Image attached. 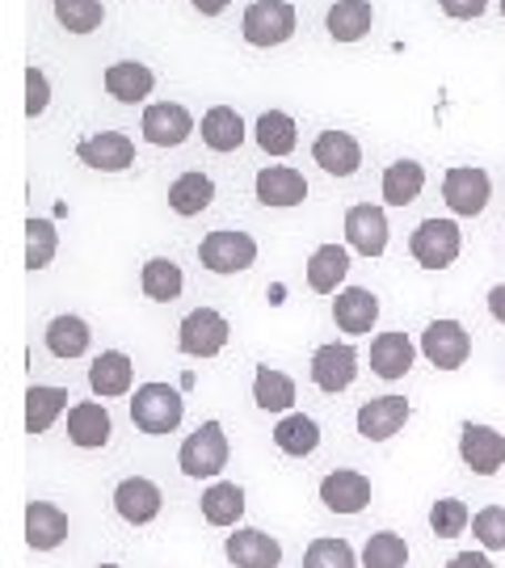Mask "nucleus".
Segmentation results:
<instances>
[{
  "label": "nucleus",
  "mask_w": 505,
  "mask_h": 568,
  "mask_svg": "<svg viewBox=\"0 0 505 568\" xmlns=\"http://www.w3.org/2000/svg\"><path fill=\"white\" fill-rule=\"evenodd\" d=\"M182 417H185V400L178 387L169 384L135 387V400H131V422H135V429L161 438V434H173V429L182 426Z\"/></svg>",
  "instance_id": "nucleus-1"
},
{
  "label": "nucleus",
  "mask_w": 505,
  "mask_h": 568,
  "mask_svg": "<svg viewBox=\"0 0 505 568\" xmlns=\"http://www.w3.org/2000/svg\"><path fill=\"white\" fill-rule=\"evenodd\" d=\"M228 455H232V447H228V434L220 422H202L178 450V467L190 480H215L228 467Z\"/></svg>",
  "instance_id": "nucleus-2"
},
{
  "label": "nucleus",
  "mask_w": 505,
  "mask_h": 568,
  "mask_svg": "<svg viewBox=\"0 0 505 568\" xmlns=\"http://www.w3.org/2000/svg\"><path fill=\"white\" fill-rule=\"evenodd\" d=\"M199 262L211 274H241V270L257 262V241L249 232H236V227H220V232L202 236Z\"/></svg>",
  "instance_id": "nucleus-3"
},
{
  "label": "nucleus",
  "mask_w": 505,
  "mask_h": 568,
  "mask_svg": "<svg viewBox=\"0 0 505 568\" xmlns=\"http://www.w3.org/2000/svg\"><path fill=\"white\" fill-rule=\"evenodd\" d=\"M241 34L253 47H283L295 34V9L286 0H253L244 9Z\"/></svg>",
  "instance_id": "nucleus-4"
},
{
  "label": "nucleus",
  "mask_w": 505,
  "mask_h": 568,
  "mask_svg": "<svg viewBox=\"0 0 505 568\" xmlns=\"http://www.w3.org/2000/svg\"><path fill=\"white\" fill-rule=\"evenodd\" d=\"M232 337V325L223 321L215 307H194L185 312L182 328H178V349L190 358H215Z\"/></svg>",
  "instance_id": "nucleus-5"
},
{
  "label": "nucleus",
  "mask_w": 505,
  "mask_h": 568,
  "mask_svg": "<svg viewBox=\"0 0 505 568\" xmlns=\"http://www.w3.org/2000/svg\"><path fill=\"white\" fill-rule=\"evenodd\" d=\"M408 248H413L417 265H425V270H446V265L459 257L464 236H459L455 220H425V224H417Z\"/></svg>",
  "instance_id": "nucleus-6"
},
{
  "label": "nucleus",
  "mask_w": 505,
  "mask_h": 568,
  "mask_svg": "<svg viewBox=\"0 0 505 568\" xmlns=\"http://www.w3.org/2000/svg\"><path fill=\"white\" fill-rule=\"evenodd\" d=\"M164 493L156 488V480L148 476H127L114 485V514H119L127 527H148L161 518Z\"/></svg>",
  "instance_id": "nucleus-7"
},
{
  "label": "nucleus",
  "mask_w": 505,
  "mask_h": 568,
  "mask_svg": "<svg viewBox=\"0 0 505 568\" xmlns=\"http://www.w3.org/2000/svg\"><path fill=\"white\" fill-rule=\"evenodd\" d=\"M488 173L485 169H476V164H459V169H446L443 178V199L446 206L455 211V215H464V220H472V215H481L488 206Z\"/></svg>",
  "instance_id": "nucleus-8"
},
{
  "label": "nucleus",
  "mask_w": 505,
  "mask_h": 568,
  "mask_svg": "<svg viewBox=\"0 0 505 568\" xmlns=\"http://www.w3.org/2000/svg\"><path fill=\"white\" fill-rule=\"evenodd\" d=\"M354 379H358V354H354V345L329 342L312 354V384L321 387V392L337 396V392H345Z\"/></svg>",
  "instance_id": "nucleus-9"
},
{
  "label": "nucleus",
  "mask_w": 505,
  "mask_h": 568,
  "mask_svg": "<svg viewBox=\"0 0 505 568\" xmlns=\"http://www.w3.org/2000/svg\"><path fill=\"white\" fill-rule=\"evenodd\" d=\"M459 459H464L476 476H493L505 467V434H497L493 426L467 422L459 429Z\"/></svg>",
  "instance_id": "nucleus-10"
},
{
  "label": "nucleus",
  "mask_w": 505,
  "mask_h": 568,
  "mask_svg": "<svg viewBox=\"0 0 505 568\" xmlns=\"http://www.w3.org/2000/svg\"><path fill=\"white\" fill-rule=\"evenodd\" d=\"M223 556L232 568H279L283 565V544L257 527H241L236 535H228Z\"/></svg>",
  "instance_id": "nucleus-11"
},
{
  "label": "nucleus",
  "mask_w": 505,
  "mask_h": 568,
  "mask_svg": "<svg viewBox=\"0 0 505 568\" xmlns=\"http://www.w3.org/2000/svg\"><path fill=\"white\" fill-rule=\"evenodd\" d=\"M143 140L156 143V148H182L190 135H194V119H190V110L178 102H156L143 110V122H140Z\"/></svg>",
  "instance_id": "nucleus-12"
},
{
  "label": "nucleus",
  "mask_w": 505,
  "mask_h": 568,
  "mask_svg": "<svg viewBox=\"0 0 505 568\" xmlns=\"http://www.w3.org/2000/svg\"><path fill=\"white\" fill-rule=\"evenodd\" d=\"M422 354L438 366V371H455V366L467 363L472 337H467V328L459 325V321H434V325L422 333Z\"/></svg>",
  "instance_id": "nucleus-13"
},
{
  "label": "nucleus",
  "mask_w": 505,
  "mask_h": 568,
  "mask_svg": "<svg viewBox=\"0 0 505 568\" xmlns=\"http://www.w3.org/2000/svg\"><path fill=\"white\" fill-rule=\"evenodd\" d=\"M77 156H81V164L98 169V173H122V169L135 164V143L122 131H98V135L77 143Z\"/></svg>",
  "instance_id": "nucleus-14"
},
{
  "label": "nucleus",
  "mask_w": 505,
  "mask_h": 568,
  "mask_svg": "<svg viewBox=\"0 0 505 568\" xmlns=\"http://www.w3.org/2000/svg\"><path fill=\"white\" fill-rule=\"evenodd\" d=\"M345 244L363 257H384L387 248V215L384 206H350L345 211Z\"/></svg>",
  "instance_id": "nucleus-15"
},
{
  "label": "nucleus",
  "mask_w": 505,
  "mask_h": 568,
  "mask_svg": "<svg viewBox=\"0 0 505 568\" xmlns=\"http://www.w3.org/2000/svg\"><path fill=\"white\" fill-rule=\"evenodd\" d=\"M408 417H413V408L404 396H375L358 408V434L366 443H387L392 434H401Z\"/></svg>",
  "instance_id": "nucleus-16"
},
{
  "label": "nucleus",
  "mask_w": 505,
  "mask_h": 568,
  "mask_svg": "<svg viewBox=\"0 0 505 568\" xmlns=\"http://www.w3.org/2000/svg\"><path fill=\"white\" fill-rule=\"evenodd\" d=\"M321 501L333 514H363L371 506V480H366L363 471L337 467V471H329L321 480Z\"/></svg>",
  "instance_id": "nucleus-17"
},
{
  "label": "nucleus",
  "mask_w": 505,
  "mask_h": 568,
  "mask_svg": "<svg viewBox=\"0 0 505 568\" xmlns=\"http://www.w3.org/2000/svg\"><path fill=\"white\" fill-rule=\"evenodd\" d=\"M312 161L321 164L324 173H333V178H354L358 164H363V148L350 131H321L316 143H312Z\"/></svg>",
  "instance_id": "nucleus-18"
},
{
  "label": "nucleus",
  "mask_w": 505,
  "mask_h": 568,
  "mask_svg": "<svg viewBox=\"0 0 505 568\" xmlns=\"http://www.w3.org/2000/svg\"><path fill=\"white\" fill-rule=\"evenodd\" d=\"M110 434H114V422H110V413L105 405L98 400H81V405L68 408V443L81 450H101L110 443Z\"/></svg>",
  "instance_id": "nucleus-19"
},
{
  "label": "nucleus",
  "mask_w": 505,
  "mask_h": 568,
  "mask_svg": "<svg viewBox=\"0 0 505 568\" xmlns=\"http://www.w3.org/2000/svg\"><path fill=\"white\" fill-rule=\"evenodd\" d=\"M257 203L262 206H300L307 199V182H303L300 169H291V164H265L262 173H257Z\"/></svg>",
  "instance_id": "nucleus-20"
},
{
  "label": "nucleus",
  "mask_w": 505,
  "mask_h": 568,
  "mask_svg": "<svg viewBox=\"0 0 505 568\" xmlns=\"http://www.w3.org/2000/svg\"><path fill=\"white\" fill-rule=\"evenodd\" d=\"M333 321L350 337H363L380 321V300L366 286H345V291H337V300H333Z\"/></svg>",
  "instance_id": "nucleus-21"
},
{
  "label": "nucleus",
  "mask_w": 505,
  "mask_h": 568,
  "mask_svg": "<svg viewBox=\"0 0 505 568\" xmlns=\"http://www.w3.org/2000/svg\"><path fill=\"white\" fill-rule=\"evenodd\" d=\"M68 539V514L55 501H30L26 506V544L30 551H55Z\"/></svg>",
  "instance_id": "nucleus-22"
},
{
  "label": "nucleus",
  "mask_w": 505,
  "mask_h": 568,
  "mask_svg": "<svg viewBox=\"0 0 505 568\" xmlns=\"http://www.w3.org/2000/svg\"><path fill=\"white\" fill-rule=\"evenodd\" d=\"M131 379H135V366H131V358H127L122 349H105V354H98L93 366H89V387H93V396H101V400L127 396V392H131Z\"/></svg>",
  "instance_id": "nucleus-23"
},
{
  "label": "nucleus",
  "mask_w": 505,
  "mask_h": 568,
  "mask_svg": "<svg viewBox=\"0 0 505 568\" xmlns=\"http://www.w3.org/2000/svg\"><path fill=\"white\" fill-rule=\"evenodd\" d=\"M105 93L114 98V102H127L135 105L143 102L148 93H152V84H156V77H152V68L148 63H135V60H119L105 68Z\"/></svg>",
  "instance_id": "nucleus-24"
},
{
  "label": "nucleus",
  "mask_w": 505,
  "mask_h": 568,
  "mask_svg": "<svg viewBox=\"0 0 505 568\" xmlns=\"http://www.w3.org/2000/svg\"><path fill=\"white\" fill-rule=\"evenodd\" d=\"M350 274V248L345 244H321L312 257H307V286L316 295H333Z\"/></svg>",
  "instance_id": "nucleus-25"
},
{
  "label": "nucleus",
  "mask_w": 505,
  "mask_h": 568,
  "mask_svg": "<svg viewBox=\"0 0 505 568\" xmlns=\"http://www.w3.org/2000/svg\"><path fill=\"white\" fill-rule=\"evenodd\" d=\"M413 342H408V333H380L375 342H371V371L380 375V379H404L408 375V366H413Z\"/></svg>",
  "instance_id": "nucleus-26"
},
{
  "label": "nucleus",
  "mask_w": 505,
  "mask_h": 568,
  "mask_svg": "<svg viewBox=\"0 0 505 568\" xmlns=\"http://www.w3.org/2000/svg\"><path fill=\"white\" fill-rule=\"evenodd\" d=\"M274 447L291 455V459H307L312 450L321 447V426L307 413H286L283 422L274 426Z\"/></svg>",
  "instance_id": "nucleus-27"
},
{
  "label": "nucleus",
  "mask_w": 505,
  "mask_h": 568,
  "mask_svg": "<svg viewBox=\"0 0 505 568\" xmlns=\"http://www.w3.org/2000/svg\"><path fill=\"white\" fill-rule=\"evenodd\" d=\"M68 408V392L51 384H34L26 392V434H47Z\"/></svg>",
  "instance_id": "nucleus-28"
},
{
  "label": "nucleus",
  "mask_w": 505,
  "mask_h": 568,
  "mask_svg": "<svg viewBox=\"0 0 505 568\" xmlns=\"http://www.w3.org/2000/svg\"><path fill=\"white\" fill-rule=\"evenodd\" d=\"M244 514V488L232 480H215V485L202 493V518L211 527H236Z\"/></svg>",
  "instance_id": "nucleus-29"
},
{
  "label": "nucleus",
  "mask_w": 505,
  "mask_h": 568,
  "mask_svg": "<svg viewBox=\"0 0 505 568\" xmlns=\"http://www.w3.org/2000/svg\"><path fill=\"white\" fill-rule=\"evenodd\" d=\"M202 143L211 152H236L244 143V122L232 105H215L202 114Z\"/></svg>",
  "instance_id": "nucleus-30"
},
{
  "label": "nucleus",
  "mask_w": 505,
  "mask_h": 568,
  "mask_svg": "<svg viewBox=\"0 0 505 568\" xmlns=\"http://www.w3.org/2000/svg\"><path fill=\"white\" fill-rule=\"evenodd\" d=\"M371 0H337L333 9H329V18H324V30L333 34L337 42H358L371 30Z\"/></svg>",
  "instance_id": "nucleus-31"
},
{
  "label": "nucleus",
  "mask_w": 505,
  "mask_h": 568,
  "mask_svg": "<svg viewBox=\"0 0 505 568\" xmlns=\"http://www.w3.org/2000/svg\"><path fill=\"white\" fill-rule=\"evenodd\" d=\"M253 400L265 413H291V405H295V379L283 375V371H274V366H257V375H253Z\"/></svg>",
  "instance_id": "nucleus-32"
},
{
  "label": "nucleus",
  "mask_w": 505,
  "mask_h": 568,
  "mask_svg": "<svg viewBox=\"0 0 505 568\" xmlns=\"http://www.w3.org/2000/svg\"><path fill=\"white\" fill-rule=\"evenodd\" d=\"M140 286H143V295H148V300H156V304H173L185 286L182 265L173 262V257H152V262L143 265Z\"/></svg>",
  "instance_id": "nucleus-33"
},
{
  "label": "nucleus",
  "mask_w": 505,
  "mask_h": 568,
  "mask_svg": "<svg viewBox=\"0 0 505 568\" xmlns=\"http://www.w3.org/2000/svg\"><path fill=\"white\" fill-rule=\"evenodd\" d=\"M215 199V182L206 178V173H182L178 182L169 185V206L178 211V215H202L206 206Z\"/></svg>",
  "instance_id": "nucleus-34"
},
{
  "label": "nucleus",
  "mask_w": 505,
  "mask_h": 568,
  "mask_svg": "<svg viewBox=\"0 0 505 568\" xmlns=\"http://www.w3.org/2000/svg\"><path fill=\"white\" fill-rule=\"evenodd\" d=\"M89 342H93V333H89V325H84L81 316H55L51 325H47V349L55 354V358H81L84 349H89Z\"/></svg>",
  "instance_id": "nucleus-35"
},
{
  "label": "nucleus",
  "mask_w": 505,
  "mask_h": 568,
  "mask_svg": "<svg viewBox=\"0 0 505 568\" xmlns=\"http://www.w3.org/2000/svg\"><path fill=\"white\" fill-rule=\"evenodd\" d=\"M425 185V169L417 161H396L384 169V203L387 206H408L417 203Z\"/></svg>",
  "instance_id": "nucleus-36"
},
{
  "label": "nucleus",
  "mask_w": 505,
  "mask_h": 568,
  "mask_svg": "<svg viewBox=\"0 0 505 568\" xmlns=\"http://www.w3.org/2000/svg\"><path fill=\"white\" fill-rule=\"evenodd\" d=\"M257 148L262 152H270V156H286V152H295V143H300V135H295V119L291 114H283V110H265L262 119H257Z\"/></svg>",
  "instance_id": "nucleus-37"
},
{
  "label": "nucleus",
  "mask_w": 505,
  "mask_h": 568,
  "mask_svg": "<svg viewBox=\"0 0 505 568\" xmlns=\"http://www.w3.org/2000/svg\"><path fill=\"white\" fill-rule=\"evenodd\" d=\"M408 565V544L396 530H380L371 535L363 548V568H404Z\"/></svg>",
  "instance_id": "nucleus-38"
},
{
  "label": "nucleus",
  "mask_w": 505,
  "mask_h": 568,
  "mask_svg": "<svg viewBox=\"0 0 505 568\" xmlns=\"http://www.w3.org/2000/svg\"><path fill=\"white\" fill-rule=\"evenodd\" d=\"M60 248V232L51 220H30L26 224V270H47Z\"/></svg>",
  "instance_id": "nucleus-39"
},
{
  "label": "nucleus",
  "mask_w": 505,
  "mask_h": 568,
  "mask_svg": "<svg viewBox=\"0 0 505 568\" xmlns=\"http://www.w3.org/2000/svg\"><path fill=\"white\" fill-rule=\"evenodd\" d=\"M55 18L68 34H89L101 26L105 9H101V0H55Z\"/></svg>",
  "instance_id": "nucleus-40"
},
{
  "label": "nucleus",
  "mask_w": 505,
  "mask_h": 568,
  "mask_svg": "<svg viewBox=\"0 0 505 568\" xmlns=\"http://www.w3.org/2000/svg\"><path fill=\"white\" fill-rule=\"evenodd\" d=\"M303 568H358V556L345 539H312L303 551Z\"/></svg>",
  "instance_id": "nucleus-41"
},
{
  "label": "nucleus",
  "mask_w": 505,
  "mask_h": 568,
  "mask_svg": "<svg viewBox=\"0 0 505 568\" xmlns=\"http://www.w3.org/2000/svg\"><path fill=\"white\" fill-rule=\"evenodd\" d=\"M467 518L472 514H467V506L459 497H443V501H434V509H430V530L438 539H455V535H464Z\"/></svg>",
  "instance_id": "nucleus-42"
},
{
  "label": "nucleus",
  "mask_w": 505,
  "mask_h": 568,
  "mask_svg": "<svg viewBox=\"0 0 505 568\" xmlns=\"http://www.w3.org/2000/svg\"><path fill=\"white\" fill-rule=\"evenodd\" d=\"M472 535L481 539V548L488 551H505V509L502 506H485L476 518H472Z\"/></svg>",
  "instance_id": "nucleus-43"
},
{
  "label": "nucleus",
  "mask_w": 505,
  "mask_h": 568,
  "mask_svg": "<svg viewBox=\"0 0 505 568\" xmlns=\"http://www.w3.org/2000/svg\"><path fill=\"white\" fill-rule=\"evenodd\" d=\"M51 102V84H47V72L42 68H26V119H39Z\"/></svg>",
  "instance_id": "nucleus-44"
},
{
  "label": "nucleus",
  "mask_w": 505,
  "mask_h": 568,
  "mask_svg": "<svg viewBox=\"0 0 505 568\" xmlns=\"http://www.w3.org/2000/svg\"><path fill=\"white\" fill-rule=\"evenodd\" d=\"M438 4H443L446 18H455V21H472L488 9V0H438Z\"/></svg>",
  "instance_id": "nucleus-45"
},
{
  "label": "nucleus",
  "mask_w": 505,
  "mask_h": 568,
  "mask_svg": "<svg viewBox=\"0 0 505 568\" xmlns=\"http://www.w3.org/2000/svg\"><path fill=\"white\" fill-rule=\"evenodd\" d=\"M446 568H493L485 551H459V556H451V565Z\"/></svg>",
  "instance_id": "nucleus-46"
},
{
  "label": "nucleus",
  "mask_w": 505,
  "mask_h": 568,
  "mask_svg": "<svg viewBox=\"0 0 505 568\" xmlns=\"http://www.w3.org/2000/svg\"><path fill=\"white\" fill-rule=\"evenodd\" d=\"M488 312H493L497 325H505V283H497L488 291Z\"/></svg>",
  "instance_id": "nucleus-47"
},
{
  "label": "nucleus",
  "mask_w": 505,
  "mask_h": 568,
  "mask_svg": "<svg viewBox=\"0 0 505 568\" xmlns=\"http://www.w3.org/2000/svg\"><path fill=\"white\" fill-rule=\"evenodd\" d=\"M194 9H199L202 18H215V13H223L228 9V0H190Z\"/></svg>",
  "instance_id": "nucleus-48"
},
{
  "label": "nucleus",
  "mask_w": 505,
  "mask_h": 568,
  "mask_svg": "<svg viewBox=\"0 0 505 568\" xmlns=\"http://www.w3.org/2000/svg\"><path fill=\"white\" fill-rule=\"evenodd\" d=\"M101 568H119V565H101Z\"/></svg>",
  "instance_id": "nucleus-49"
},
{
  "label": "nucleus",
  "mask_w": 505,
  "mask_h": 568,
  "mask_svg": "<svg viewBox=\"0 0 505 568\" xmlns=\"http://www.w3.org/2000/svg\"><path fill=\"white\" fill-rule=\"evenodd\" d=\"M502 13H505V0H502Z\"/></svg>",
  "instance_id": "nucleus-50"
}]
</instances>
